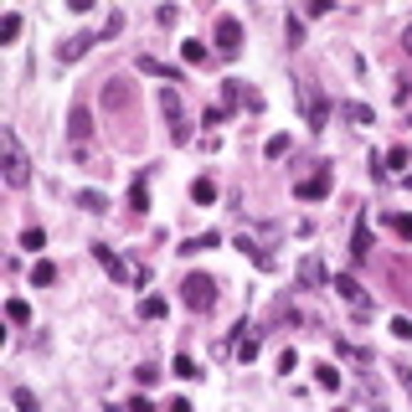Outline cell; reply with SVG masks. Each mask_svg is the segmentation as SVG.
<instances>
[{"label": "cell", "instance_id": "1", "mask_svg": "<svg viewBox=\"0 0 412 412\" xmlns=\"http://www.w3.org/2000/svg\"><path fill=\"white\" fill-rule=\"evenodd\" d=\"M0 155H6V181L21 191V186L31 181V160H26V149H21L16 129H0Z\"/></svg>", "mask_w": 412, "mask_h": 412}, {"label": "cell", "instance_id": "2", "mask_svg": "<svg viewBox=\"0 0 412 412\" xmlns=\"http://www.w3.org/2000/svg\"><path fill=\"white\" fill-rule=\"evenodd\" d=\"M160 119L170 124V139H176V144H191V124H186L181 88H160Z\"/></svg>", "mask_w": 412, "mask_h": 412}, {"label": "cell", "instance_id": "3", "mask_svg": "<svg viewBox=\"0 0 412 412\" xmlns=\"http://www.w3.org/2000/svg\"><path fill=\"white\" fill-rule=\"evenodd\" d=\"M237 52H243V21L237 16H216V57L237 62Z\"/></svg>", "mask_w": 412, "mask_h": 412}, {"label": "cell", "instance_id": "4", "mask_svg": "<svg viewBox=\"0 0 412 412\" xmlns=\"http://www.w3.org/2000/svg\"><path fill=\"white\" fill-rule=\"evenodd\" d=\"M181 294H186V310H196V315H206L216 305V284H211L206 273H191L186 284H181Z\"/></svg>", "mask_w": 412, "mask_h": 412}, {"label": "cell", "instance_id": "5", "mask_svg": "<svg viewBox=\"0 0 412 412\" xmlns=\"http://www.w3.org/2000/svg\"><path fill=\"white\" fill-rule=\"evenodd\" d=\"M93 258L103 263V273H108V278H119V284H144V273H139V268H129V263H124V258H119L114 248L93 243Z\"/></svg>", "mask_w": 412, "mask_h": 412}, {"label": "cell", "instance_id": "6", "mask_svg": "<svg viewBox=\"0 0 412 412\" xmlns=\"http://www.w3.org/2000/svg\"><path fill=\"white\" fill-rule=\"evenodd\" d=\"M330 284H335V294H345V305H351V310H356V319H371V305H366V289L356 284V278H351V273H335V278H330Z\"/></svg>", "mask_w": 412, "mask_h": 412}, {"label": "cell", "instance_id": "7", "mask_svg": "<svg viewBox=\"0 0 412 412\" xmlns=\"http://www.w3.org/2000/svg\"><path fill=\"white\" fill-rule=\"evenodd\" d=\"M330 186H335V176H330V165H319L315 176H305V181L294 186V196H299V201H319V196H330Z\"/></svg>", "mask_w": 412, "mask_h": 412}, {"label": "cell", "instance_id": "8", "mask_svg": "<svg viewBox=\"0 0 412 412\" xmlns=\"http://www.w3.org/2000/svg\"><path fill=\"white\" fill-rule=\"evenodd\" d=\"M351 263H371V227H366V216H356V237H351Z\"/></svg>", "mask_w": 412, "mask_h": 412}, {"label": "cell", "instance_id": "9", "mask_svg": "<svg viewBox=\"0 0 412 412\" xmlns=\"http://www.w3.org/2000/svg\"><path fill=\"white\" fill-rule=\"evenodd\" d=\"M237 335H243V340H237V361H258V351H263V340H258V330H253V324L243 319V324H237Z\"/></svg>", "mask_w": 412, "mask_h": 412}, {"label": "cell", "instance_id": "10", "mask_svg": "<svg viewBox=\"0 0 412 412\" xmlns=\"http://www.w3.org/2000/svg\"><path fill=\"white\" fill-rule=\"evenodd\" d=\"M299 284H305V289H319V284H324V263H319L315 253L305 258V263H299Z\"/></svg>", "mask_w": 412, "mask_h": 412}, {"label": "cell", "instance_id": "11", "mask_svg": "<svg viewBox=\"0 0 412 412\" xmlns=\"http://www.w3.org/2000/svg\"><path fill=\"white\" fill-rule=\"evenodd\" d=\"M305 103H310V129H324V114H330V108H324V98L310 88V83H305Z\"/></svg>", "mask_w": 412, "mask_h": 412}, {"label": "cell", "instance_id": "12", "mask_svg": "<svg viewBox=\"0 0 412 412\" xmlns=\"http://www.w3.org/2000/svg\"><path fill=\"white\" fill-rule=\"evenodd\" d=\"M315 381L324 386V392H340V381H345V376L335 371V366H330V361H319V366H315Z\"/></svg>", "mask_w": 412, "mask_h": 412}, {"label": "cell", "instance_id": "13", "mask_svg": "<svg viewBox=\"0 0 412 412\" xmlns=\"http://www.w3.org/2000/svg\"><path fill=\"white\" fill-rule=\"evenodd\" d=\"M139 73H149V78H165V83H181V73H176V68H165V62H155V57H139Z\"/></svg>", "mask_w": 412, "mask_h": 412}, {"label": "cell", "instance_id": "14", "mask_svg": "<svg viewBox=\"0 0 412 412\" xmlns=\"http://www.w3.org/2000/svg\"><path fill=\"white\" fill-rule=\"evenodd\" d=\"M129 211H149V186H144V176H134V186H129Z\"/></svg>", "mask_w": 412, "mask_h": 412}, {"label": "cell", "instance_id": "15", "mask_svg": "<svg viewBox=\"0 0 412 412\" xmlns=\"http://www.w3.org/2000/svg\"><path fill=\"white\" fill-rule=\"evenodd\" d=\"M88 47H93V36L83 31V36H73V41H62V52H57V57H62V62H73V57H83V52H88Z\"/></svg>", "mask_w": 412, "mask_h": 412}, {"label": "cell", "instance_id": "16", "mask_svg": "<svg viewBox=\"0 0 412 412\" xmlns=\"http://www.w3.org/2000/svg\"><path fill=\"white\" fill-rule=\"evenodd\" d=\"M139 319H165V299L160 294H144L139 299Z\"/></svg>", "mask_w": 412, "mask_h": 412}, {"label": "cell", "instance_id": "17", "mask_svg": "<svg viewBox=\"0 0 412 412\" xmlns=\"http://www.w3.org/2000/svg\"><path fill=\"white\" fill-rule=\"evenodd\" d=\"M191 201L211 206V201H216V181H206V176H201V181H191Z\"/></svg>", "mask_w": 412, "mask_h": 412}, {"label": "cell", "instance_id": "18", "mask_svg": "<svg viewBox=\"0 0 412 412\" xmlns=\"http://www.w3.org/2000/svg\"><path fill=\"white\" fill-rule=\"evenodd\" d=\"M11 402H16V412H41V402H36V392H31V386H16V392H11Z\"/></svg>", "mask_w": 412, "mask_h": 412}, {"label": "cell", "instance_id": "19", "mask_svg": "<svg viewBox=\"0 0 412 412\" xmlns=\"http://www.w3.org/2000/svg\"><path fill=\"white\" fill-rule=\"evenodd\" d=\"M88 134H93V119H88V108L78 103L73 108V139H88Z\"/></svg>", "mask_w": 412, "mask_h": 412}, {"label": "cell", "instance_id": "20", "mask_svg": "<svg viewBox=\"0 0 412 412\" xmlns=\"http://www.w3.org/2000/svg\"><path fill=\"white\" fill-rule=\"evenodd\" d=\"M52 278H57V268L47 263V258H41V263H31V284H36V289H47Z\"/></svg>", "mask_w": 412, "mask_h": 412}, {"label": "cell", "instance_id": "21", "mask_svg": "<svg viewBox=\"0 0 412 412\" xmlns=\"http://www.w3.org/2000/svg\"><path fill=\"white\" fill-rule=\"evenodd\" d=\"M78 206H83V211H103L108 196H103V191H78Z\"/></svg>", "mask_w": 412, "mask_h": 412}, {"label": "cell", "instance_id": "22", "mask_svg": "<svg viewBox=\"0 0 412 412\" xmlns=\"http://www.w3.org/2000/svg\"><path fill=\"white\" fill-rule=\"evenodd\" d=\"M386 227H392L397 237H407V243H412V216H407V211H392V216H386Z\"/></svg>", "mask_w": 412, "mask_h": 412}, {"label": "cell", "instance_id": "23", "mask_svg": "<svg viewBox=\"0 0 412 412\" xmlns=\"http://www.w3.org/2000/svg\"><path fill=\"white\" fill-rule=\"evenodd\" d=\"M21 248L41 253V248H47V232H41V227H26V232H21Z\"/></svg>", "mask_w": 412, "mask_h": 412}, {"label": "cell", "instance_id": "24", "mask_svg": "<svg viewBox=\"0 0 412 412\" xmlns=\"http://www.w3.org/2000/svg\"><path fill=\"white\" fill-rule=\"evenodd\" d=\"M216 243H222V237L206 232V237H191V243H181V253H206V248H216Z\"/></svg>", "mask_w": 412, "mask_h": 412}, {"label": "cell", "instance_id": "25", "mask_svg": "<svg viewBox=\"0 0 412 412\" xmlns=\"http://www.w3.org/2000/svg\"><path fill=\"white\" fill-rule=\"evenodd\" d=\"M103 103H108V108L129 103V88H124V83H108V88H103Z\"/></svg>", "mask_w": 412, "mask_h": 412}, {"label": "cell", "instance_id": "26", "mask_svg": "<svg viewBox=\"0 0 412 412\" xmlns=\"http://www.w3.org/2000/svg\"><path fill=\"white\" fill-rule=\"evenodd\" d=\"M6 315H11V324H26V319H31V305H26V299H11Z\"/></svg>", "mask_w": 412, "mask_h": 412}, {"label": "cell", "instance_id": "27", "mask_svg": "<svg viewBox=\"0 0 412 412\" xmlns=\"http://www.w3.org/2000/svg\"><path fill=\"white\" fill-rule=\"evenodd\" d=\"M181 57L186 62H206V41H181Z\"/></svg>", "mask_w": 412, "mask_h": 412}, {"label": "cell", "instance_id": "28", "mask_svg": "<svg viewBox=\"0 0 412 412\" xmlns=\"http://www.w3.org/2000/svg\"><path fill=\"white\" fill-rule=\"evenodd\" d=\"M16 36H21V16L11 11L6 21H0V41H16Z\"/></svg>", "mask_w": 412, "mask_h": 412}, {"label": "cell", "instance_id": "29", "mask_svg": "<svg viewBox=\"0 0 412 412\" xmlns=\"http://www.w3.org/2000/svg\"><path fill=\"white\" fill-rule=\"evenodd\" d=\"M407 160H412V149H407V144H392V155H386V165H392V170H407Z\"/></svg>", "mask_w": 412, "mask_h": 412}, {"label": "cell", "instance_id": "30", "mask_svg": "<svg viewBox=\"0 0 412 412\" xmlns=\"http://www.w3.org/2000/svg\"><path fill=\"white\" fill-rule=\"evenodd\" d=\"M345 119H351V124H371V108H366V103H345Z\"/></svg>", "mask_w": 412, "mask_h": 412}, {"label": "cell", "instance_id": "31", "mask_svg": "<svg viewBox=\"0 0 412 412\" xmlns=\"http://www.w3.org/2000/svg\"><path fill=\"white\" fill-rule=\"evenodd\" d=\"M170 371L191 381V376H196V361H191V356H176V361H170Z\"/></svg>", "mask_w": 412, "mask_h": 412}, {"label": "cell", "instance_id": "32", "mask_svg": "<svg viewBox=\"0 0 412 412\" xmlns=\"http://www.w3.org/2000/svg\"><path fill=\"white\" fill-rule=\"evenodd\" d=\"M263 149H268V155H273V160H278V155H284V149H289V134H273V139H268V144H263Z\"/></svg>", "mask_w": 412, "mask_h": 412}, {"label": "cell", "instance_id": "33", "mask_svg": "<svg viewBox=\"0 0 412 412\" xmlns=\"http://www.w3.org/2000/svg\"><path fill=\"white\" fill-rule=\"evenodd\" d=\"M134 381H139V386H155V381H160V371H155V366H139Z\"/></svg>", "mask_w": 412, "mask_h": 412}, {"label": "cell", "instance_id": "34", "mask_svg": "<svg viewBox=\"0 0 412 412\" xmlns=\"http://www.w3.org/2000/svg\"><path fill=\"white\" fill-rule=\"evenodd\" d=\"M324 11H330V0H305V16H310V21L324 16Z\"/></svg>", "mask_w": 412, "mask_h": 412}, {"label": "cell", "instance_id": "35", "mask_svg": "<svg viewBox=\"0 0 412 412\" xmlns=\"http://www.w3.org/2000/svg\"><path fill=\"white\" fill-rule=\"evenodd\" d=\"M392 335L397 340H412V319H392Z\"/></svg>", "mask_w": 412, "mask_h": 412}, {"label": "cell", "instance_id": "36", "mask_svg": "<svg viewBox=\"0 0 412 412\" xmlns=\"http://www.w3.org/2000/svg\"><path fill=\"white\" fill-rule=\"evenodd\" d=\"M129 412H155V402L149 397H129Z\"/></svg>", "mask_w": 412, "mask_h": 412}, {"label": "cell", "instance_id": "37", "mask_svg": "<svg viewBox=\"0 0 412 412\" xmlns=\"http://www.w3.org/2000/svg\"><path fill=\"white\" fill-rule=\"evenodd\" d=\"M397 376H402V392L412 397V366H397Z\"/></svg>", "mask_w": 412, "mask_h": 412}, {"label": "cell", "instance_id": "38", "mask_svg": "<svg viewBox=\"0 0 412 412\" xmlns=\"http://www.w3.org/2000/svg\"><path fill=\"white\" fill-rule=\"evenodd\" d=\"M165 412H191V402H186V397H176V402H170Z\"/></svg>", "mask_w": 412, "mask_h": 412}, {"label": "cell", "instance_id": "39", "mask_svg": "<svg viewBox=\"0 0 412 412\" xmlns=\"http://www.w3.org/2000/svg\"><path fill=\"white\" fill-rule=\"evenodd\" d=\"M402 47H407V57H412V26H407V31H402Z\"/></svg>", "mask_w": 412, "mask_h": 412}, {"label": "cell", "instance_id": "40", "mask_svg": "<svg viewBox=\"0 0 412 412\" xmlns=\"http://www.w3.org/2000/svg\"><path fill=\"white\" fill-rule=\"evenodd\" d=\"M335 412H351V407H335Z\"/></svg>", "mask_w": 412, "mask_h": 412}]
</instances>
